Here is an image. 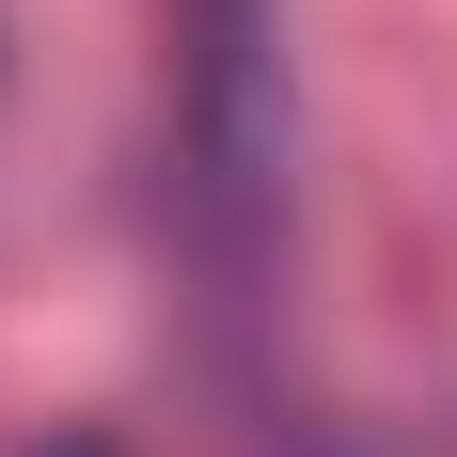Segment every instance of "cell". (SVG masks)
Here are the masks:
<instances>
[{
    "label": "cell",
    "mask_w": 457,
    "mask_h": 457,
    "mask_svg": "<svg viewBox=\"0 0 457 457\" xmlns=\"http://www.w3.org/2000/svg\"><path fill=\"white\" fill-rule=\"evenodd\" d=\"M32 457H111V442H95V426H63V442H32Z\"/></svg>",
    "instance_id": "1"
}]
</instances>
